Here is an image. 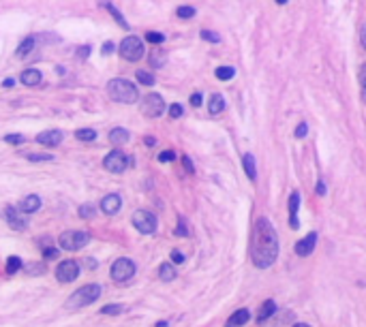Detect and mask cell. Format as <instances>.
Segmentation results:
<instances>
[{
    "label": "cell",
    "mask_w": 366,
    "mask_h": 327,
    "mask_svg": "<svg viewBox=\"0 0 366 327\" xmlns=\"http://www.w3.org/2000/svg\"><path fill=\"white\" fill-rule=\"evenodd\" d=\"M279 257V235L268 218H257L251 237V259L259 270H265Z\"/></svg>",
    "instance_id": "cell-1"
},
{
    "label": "cell",
    "mask_w": 366,
    "mask_h": 327,
    "mask_svg": "<svg viewBox=\"0 0 366 327\" xmlns=\"http://www.w3.org/2000/svg\"><path fill=\"white\" fill-rule=\"evenodd\" d=\"M107 96L116 103L131 105L139 98V92L135 88V84H131L129 79H111L107 84Z\"/></svg>",
    "instance_id": "cell-2"
},
{
    "label": "cell",
    "mask_w": 366,
    "mask_h": 327,
    "mask_svg": "<svg viewBox=\"0 0 366 327\" xmlns=\"http://www.w3.org/2000/svg\"><path fill=\"white\" fill-rule=\"evenodd\" d=\"M101 297V284H84L81 289L73 291L71 297L67 300L64 306L69 308V310H78V308H84V306H90Z\"/></svg>",
    "instance_id": "cell-3"
},
{
    "label": "cell",
    "mask_w": 366,
    "mask_h": 327,
    "mask_svg": "<svg viewBox=\"0 0 366 327\" xmlns=\"http://www.w3.org/2000/svg\"><path fill=\"white\" fill-rule=\"evenodd\" d=\"M118 51H120V56L125 58V60L129 62H137L144 58V41H141L139 37H135V34H131V37L122 39L120 47H118Z\"/></svg>",
    "instance_id": "cell-4"
},
{
    "label": "cell",
    "mask_w": 366,
    "mask_h": 327,
    "mask_svg": "<svg viewBox=\"0 0 366 327\" xmlns=\"http://www.w3.org/2000/svg\"><path fill=\"white\" fill-rule=\"evenodd\" d=\"M88 242H90V233H86V231H64L58 237V244L64 250H79Z\"/></svg>",
    "instance_id": "cell-5"
},
{
    "label": "cell",
    "mask_w": 366,
    "mask_h": 327,
    "mask_svg": "<svg viewBox=\"0 0 366 327\" xmlns=\"http://www.w3.org/2000/svg\"><path fill=\"white\" fill-rule=\"evenodd\" d=\"M109 274L116 282H127V280H131L135 276V263L131 259H127V257H120V259L114 261Z\"/></svg>",
    "instance_id": "cell-6"
},
{
    "label": "cell",
    "mask_w": 366,
    "mask_h": 327,
    "mask_svg": "<svg viewBox=\"0 0 366 327\" xmlns=\"http://www.w3.org/2000/svg\"><path fill=\"white\" fill-rule=\"evenodd\" d=\"M165 101L161 94H157V92H150V94L144 96V101H141V114L148 116V118H158V116L165 114Z\"/></svg>",
    "instance_id": "cell-7"
},
{
    "label": "cell",
    "mask_w": 366,
    "mask_h": 327,
    "mask_svg": "<svg viewBox=\"0 0 366 327\" xmlns=\"http://www.w3.org/2000/svg\"><path fill=\"white\" fill-rule=\"evenodd\" d=\"M133 225L139 233L150 235V233L157 231V216L148 212V210H137V212L133 214Z\"/></svg>",
    "instance_id": "cell-8"
},
{
    "label": "cell",
    "mask_w": 366,
    "mask_h": 327,
    "mask_svg": "<svg viewBox=\"0 0 366 327\" xmlns=\"http://www.w3.org/2000/svg\"><path fill=\"white\" fill-rule=\"evenodd\" d=\"M129 163H131V159L125 154L122 150H111L107 156H105V161H103V167L107 169L109 173H122L125 169L129 167Z\"/></svg>",
    "instance_id": "cell-9"
},
{
    "label": "cell",
    "mask_w": 366,
    "mask_h": 327,
    "mask_svg": "<svg viewBox=\"0 0 366 327\" xmlns=\"http://www.w3.org/2000/svg\"><path fill=\"white\" fill-rule=\"evenodd\" d=\"M79 276V265H78V261H62V263H58L56 267V278L60 280V282H73L75 278Z\"/></svg>",
    "instance_id": "cell-10"
},
{
    "label": "cell",
    "mask_w": 366,
    "mask_h": 327,
    "mask_svg": "<svg viewBox=\"0 0 366 327\" xmlns=\"http://www.w3.org/2000/svg\"><path fill=\"white\" fill-rule=\"evenodd\" d=\"M4 220L9 223L11 229L15 231H24L28 227V214L15 208H4Z\"/></svg>",
    "instance_id": "cell-11"
},
{
    "label": "cell",
    "mask_w": 366,
    "mask_h": 327,
    "mask_svg": "<svg viewBox=\"0 0 366 327\" xmlns=\"http://www.w3.org/2000/svg\"><path fill=\"white\" fill-rule=\"evenodd\" d=\"M37 143L45 145V148H56V145L62 143V131L58 128H52V131H43L37 135Z\"/></svg>",
    "instance_id": "cell-12"
},
{
    "label": "cell",
    "mask_w": 366,
    "mask_h": 327,
    "mask_svg": "<svg viewBox=\"0 0 366 327\" xmlns=\"http://www.w3.org/2000/svg\"><path fill=\"white\" fill-rule=\"evenodd\" d=\"M120 208H122V199H120V195H116V192L105 195L101 199V210L105 214H109V216L118 214V212H120Z\"/></svg>",
    "instance_id": "cell-13"
},
{
    "label": "cell",
    "mask_w": 366,
    "mask_h": 327,
    "mask_svg": "<svg viewBox=\"0 0 366 327\" xmlns=\"http://www.w3.org/2000/svg\"><path fill=\"white\" fill-rule=\"evenodd\" d=\"M315 244H317V233L313 231V233H309V235L302 237L296 244V255L298 257H309L313 250H315Z\"/></svg>",
    "instance_id": "cell-14"
},
{
    "label": "cell",
    "mask_w": 366,
    "mask_h": 327,
    "mask_svg": "<svg viewBox=\"0 0 366 327\" xmlns=\"http://www.w3.org/2000/svg\"><path fill=\"white\" fill-rule=\"evenodd\" d=\"M298 208H300V192H291L289 195V225L293 227V229H298Z\"/></svg>",
    "instance_id": "cell-15"
},
{
    "label": "cell",
    "mask_w": 366,
    "mask_h": 327,
    "mask_svg": "<svg viewBox=\"0 0 366 327\" xmlns=\"http://www.w3.org/2000/svg\"><path fill=\"white\" fill-rule=\"evenodd\" d=\"M249 319H251V312L246 310V308H240V310H235L232 317L227 319L225 327H242V325L249 323Z\"/></svg>",
    "instance_id": "cell-16"
},
{
    "label": "cell",
    "mask_w": 366,
    "mask_h": 327,
    "mask_svg": "<svg viewBox=\"0 0 366 327\" xmlns=\"http://www.w3.org/2000/svg\"><path fill=\"white\" fill-rule=\"evenodd\" d=\"M20 79H22V84H24V86L32 88V86H39V84H41L43 75H41L39 69H26V71H24V73L20 75Z\"/></svg>",
    "instance_id": "cell-17"
},
{
    "label": "cell",
    "mask_w": 366,
    "mask_h": 327,
    "mask_svg": "<svg viewBox=\"0 0 366 327\" xmlns=\"http://www.w3.org/2000/svg\"><path fill=\"white\" fill-rule=\"evenodd\" d=\"M39 208H41V197L39 195H28L26 199L20 203V210H22V212H26V214L37 212Z\"/></svg>",
    "instance_id": "cell-18"
},
{
    "label": "cell",
    "mask_w": 366,
    "mask_h": 327,
    "mask_svg": "<svg viewBox=\"0 0 366 327\" xmlns=\"http://www.w3.org/2000/svg\"><path fill=\"white\" fill-rule=\"evenodd\" d=\"M32 49H34V39H32V37L24 39L22 43H20V47L15 49V58H20V60H24V58H28V56L32 54Z\"/></svg>",
    "instance_id": "cell-19"
},
{
    "label": "cell",
    "mask_w": 366,
    "mask_h": 327,
    "mask_svg": "<svg viewBox=\"0 0 366 327\" xmlns=\"http://www.w3.org/2000/svg\"><path fill=\"white\" fill-rule=\"evenodd\" d=\"M242 165H244V171H246V176H249V180H251V182H255V180H257L255 156H253V154H244V159H242Z\"/></svg>",
    "instance_id": "cell-20"
},
{
    "label": "cell",
    "mask_w": 366,
    "mask_h": 327,
    "mask_svg": "<svg viewBox=\"0 0 366 327\" xmlns=\"http://www.w3.org/2000/svg\"><path fill=\"white\" fill-rule=\"evenodd\" d=\"M223 109H225V98H223L221 94H212L210 101H208V112L212 116H216V114H221Z\"/></svg>",
    "instance_id": "cell-21"
},
{
    "label": "cell",
    "mask_w": 366,
    "mask_h": 327,
    "mask_svg": "<svg viewBox=\"0 0 366 327\" xmlns=\"http://www.w3.org/2000/svg\"><path fill=\"white\" fill-rule=\"evenodd\" d=\"M129 131L127 128H114V131H109V141L114 143V145H122V143H127L129 141Z\"/></svg>",
    "instance_id": "cell-22"
},
{
    "label": "cell",
    "mask_w": 366,
    "mask_h": 327,
    "mask_svg": "<svg viewBox=\"0 0 366 327\" xmlns=\"http://www.w3.org/2000/svg\"><path fill=\"white\" fill-rule=\"evenodd\" d=\"M276 312V304L272 302V300H268V302H263V306H261V310H259V317H257V321L259 323H263V321H268L272 314Z\"/></svg>",
    "instance_id": "cell-23"
},
{
    "label": "cell",
    "mask_w": 366,
    "mask_h": 327,
    "mask_svg": "<svg viewBox=\"0 0 366 327\" xmlns=\"http://www.w3.org/2000/svg\"><path fill=\"white\" fill-rule=\"evenodd\" d=\"M158 278L165 280V282H172V280L176 278L174 263H161V267H158Z\"/></svg>",
    "instance_id": "cell-24"
},
{
    "label": "cell",
    "mask_w": 366,
    "mask_h": 327,
    "mask_svg": "<svg viewBox=\"0 0 366 327\" xmlns=\"http://www.w3.org/2000/svg\"><path fill=\"white\" fill-rule=\"evenodd\" d=\"M20 270H22V259H20V257H9L4 272H7L9 276H13V274H15V272H20Z\"/></svg>",
    "instance_id": "cell-25"
},
{
    "label": "cell",
    "mask_w": 366,
    "mask_h": 327,
    "mask_svg": "<svg viewBox=\"0 0 366 327\" xmlns=\"http://www.w3.org/2000/svg\"><path fill=\"white\" fill-rule=\"evenodd\" d=\"M75 137L79 141H94L97 139V131L94 128H79V131H75Z\"/></svg>",
    "instance_id": "cell-26"
},
{
    "label": "cell",
    "mask_w": 366,
    "mask_h": 327,
    "mask_svg": "<svg viewBox=\"0 0 366 327\" xmlns=\"http://www.w3.org/2000/svg\"><path fill=\"white\" fill-rule=\"evenodd\" d=\"M214 75H216V77L221 79V81H229V79H232L234 75H235V69H234V67H218L216 71H214Z\"/></svg>",
    "instance_id": "cell-27"
},
{
    "label": "cell",
    "mask_w": 366,
    "mask_h": 327,
    "mask_svg": "<svg viewBox=\"0 0 366 327\" xmlns=\"http://www.w3.org/2000/svg\"><path fill=\"white\" fill-rule=\"evenodd\" d=\"M105 4V9H107L109 11V13L111 15H114V20L118 22V24H120L122 28H129V24H127V20H125V17H122V13H120V11H118L116 7H114V4H111V2H103Z\"/></svg>",
    "instance_id": "cell-28"
},
{
    "label": "cell",
    "mask_w": 366,
    "mask_h": 327,
    "mask_svg": "<svg viewBox=\"0 0 366 327\" xmlns=\"http://www.w3.org/2000/svg\"><path fill=\"white\" fill-rule=\"evenodd\" d=\"M195 7H188V4H182V7H178V11H176V15L180 17V20H191V17H195Z\"/></svg>",
    "instance_id": "cell-29"
},
{
    "label": "cell",
    "mask_w": 366,
    "mask_h": 327,
    "mask_svg": "<svg viewBox=\"0 0 366 327\" xmlns=\"http://www.w3.org/2000/svg\"><path fill=\"white\" fill-rule=\"evenodd\" d=\"M137 81L141 86H155V75L148 73V71H137Z\"/></svg>",
    "instance_id": "cell-30"
},
{
    "label": "cell",
    "mask_w": 366,
    "mask_h": 327,
    "mask_svg": "<svg viewBox=\"0 0 366 327\" xmlns=\"http://www.w3.org/2000/svg\"><path fill=\"white\" fill-rule=\"evenodd\" d=\"M125 310V306L122 304H109V306H103L101 308V314H109V317H116V314H120Z\"/></svg>",
    "instance_id": "cell-31"
},
{
    "label": "cell",
    "mask_w": 366,
    "mask_h": 327,
    "mask_svg": "<svg viewBox=\"0 0 366 327\" xmlns=\"http://www.w3.org/2000/svg\"><path fill=\"white\" fill-rule=\"evenodd\" d=\"M28 161L32 163H45V161H54V156L52 154H39V152H30V154H26Z\"/></svg>",
    "instance_id": "cell-32"
},
{
    "label": "cell",
    "mask_w": 366,
    "mask_h": 327,
    "mask_svg": "<svg viewBox=\"0 0 366 327\" xmlns=\"http://www.w3.org/2000/svg\"><path fill=\"white\" fill-rule=\"evenodd\" d=\"M202 39L208 41V43H221V34L212 30H202Z\"/></svg>",
    "instance_id": "cell-33"
},
{
    "label": "cell",
    "mask_w": 366,
    "mask_h": 327,
    "mask_svg": "<svg viewBox=\"0 0 366 327\" xmlns=\"http://www.w3.org/2000/svg\"><path fill=\"white\" fill-rule=\"evenodd\" d=\"M182 114H184V107H182L180 103H174V105H169V116H172V118H180Z\"/></svg>",
    "instance_id": "cell-34"
},
{
    "label": "cell",
    "mask_w": 366,
    "mask_h": 327,
    "mask_svg": "<svg viewBox=\"0 0 366 327\" xmlns=\"http://www.w3.org/2000/svg\"><path fill=\"white\" fill-rule=\"evenodd\" d=\"M94 214H97V212H94V206H81L79 208L81 218H94Z\"/></svg>",
    "instance_id": "cell-35"
},
{
    "label": "cell",
    "mask_w": 366,
    "mask_h": 327,
    "mask_svg": "<svg viewBox=\"0 0 366 327\" xmlns=\"http://www.w3.org/2000/svg\"><path fill=\"white\" fill-rule=\"evenodd\" d=\"M4 141L11 143V145H22L24 143V135H20V133H15V135H7V137H4Z\"/></svg>",
    "instance_id": "cell-36"
},
{
    "label": "cell",
    "mask_w": 366,
    "mask_h": 327,
    "mask_svg": "<svg viewBox=\"0 0 366 327\" xmlns=\"http://www.w3.org/2000/svg\"><path fill=\"white\" fill-rule=\"evenodd\" d=\"M146 41H150V43L158 45V43H163V41H165V37H163L161 32H148V34H146Z\"/></svg>",
    "instance_id": "cell-37"
},
{
    "label": "cell",
    "mask_w": 366,
    "mask_h": 327,
    "mask_svg": "<svg viewBox=\"0 0 366 327\" xmlns=\"http://www.w3.org/2000/svg\"><path fill=\"white\" fill-rule=\"evenodd\" d=\"M174 159H176V154H174L172 150H165V152L158 154V161H161V163H172Z\"/></svg>",
    "instance_id": "cell-38"
},
{
    "label": "cell",
    "mask_w": 366,
    "mask_h": 327,
    "mask_svg": "<svg viewBox=\"0 0 366 327\" xmlns=\"http://www.w3.org/2000/svg\"><path fill=\"white\" fill-rule=\"evenodd\" d=\"M176 235H180V237H186L188 235V229H186V225H184V220H178V227H176Z\"/></svg>",
    "instance_id": "cell-39"
},
{
    "label": "cell",
    "mask_w": 366,
    "mask_h": 327,
    "mask_svg": "<svg viewBox=\"0 0 366 327\" xmlns=\"http://www.w3.org/2000/svg\"><path fill=\"white\" fill-rule=\"evenodd\" d=\"M150 64H152V67H163V64H165V58H163L161 54H155V56L150 58Z\"/></svg>",
    "instance_id": "cell-40"
},
{
    "label": "cell",
    "mask_w": 366,
    "mask_h": 327,
    "mask_svg": "<svg viewBox=\"0 0 366 327\" xmlns=\"http://www.w3.org/2000/svg\"><path fill=\"white\" fill-rule=\"evenodd\" d=\"M182 165H184L186 173H195V167H193V161L188 159V156H182Z\"/></svg>",
    "instance_id": "cell-41"
},
{
    "label": "cell",
    "mask_w": 366,
    "mask_h": 327,
    "mask_svg": "<svg viewBox=\"0 0 366 327\" xmlns=\"http://www.w3.org/2000/svg\"><path fill=\"white\" fill-rule=\"evenodd\" d=\"M306 133H309V124H306V122L298 124V128H296V137H306Z\"/></svg>",
    "instance_id": "cell-42"
},
{
    "label": "cell",
    "mask_w": 366,
    "mask_h": 327,
    "mask_svg": "<svg viewBox=\"0 0 366 327\" xmlns=\"http://www.w3.org/2000/svg\"><path fill=\"white\" fill-rule=\"evenodd\" d=\"M172 263H184V255L180 250H172Z\"/></svg>",
    "instance_id": "cell-43"
},
{
    "label": "cell",
    "mask_w": 366,
    "mask_h": 327,
    "mask_svg": "<svg viewBox=\"0 0 366 327\" xmlns=\"http://www.w3.org/2000/svg\"><path fill=\"white\" fill-rule=\"evenodd\" d=\"M43 255H45V259H56L58 250L56 248H43Z\"/></svg>",
    "instance_id": "cell-44"
},
{
    "label": "cell",
    "mask_w": 366,
    "mask_h": 327,
    "mask_svg": "<svg viewBox=\"0 0 366 327\" xmlns=\"http://www.w3.org/2000/svg\"><path fill=\"white\" fill-rule=\"evenodd\" d=\"M191 105L193 107H199V105H202V92H195L191 96Z\"/></svg>",
    "instance_id": "cell-45"
},
{
    "label": "cell",
    "mask_w": 366,
    "mask_h": 327,
    "mask_svg": "<svg viewBox=\"0 0 366 327\" xmlns=\"http://www.w3.org/2000/svg\"><path fill=\"white\" fill-rule=\"evenodd\" d=\"M360 84H362V88H366V62L360 69Z\"/></svg>",
    "instance_id": "cell-46"
},
{
    "label": "cell",
    "mask_w": 366,
    "mask_h": 327,
    "mask_svg": "<svg viewBox=\"0 0 366 327\" xmlns=\"http://www.w3.org/2000/svg\"><path fill=\"white\" fill-rule=\"evenodd\" d=\"M26 272L28 274H41V272H43V265H28Z\"/></svg>",
    "instance_id": "cell-47"
},
{
    "label": "cell",
    "mask_w": 366,
    "mask_h": 327,
    "mask_svg": "<svg viewBox=\"0 0 366 327\" xmlns=\"http://www.w3.org/2000/svg\"><path fill=\"white\" fill-rule=\"evenodd\" d=\"M317 192H319V195H326V184H323V180L317 182Z\"/></svg>",
    "instance_id": "cell-48"
},
{
    "label": "cell",
    "mask_w": 366,
    "mask_h": 327,
    "mask_svg": "<svg viewBox=\"0 0 366 327\" xmlns=\"http://www.w3.org/2000/svg\"><path fill=\"white\" fill-rule=\"evenodd\" d=\"M101 51H103V54H111V51H114V43H105Z\"/></svg>",
    "instance_id": "cell-49"
},
{
    "label": "cell",
    "mask_w": 366,
    "mask_h": 327,
    "mask_svg": "<svg viewBox=\"0 0 366 327\" xmlns=\"http://www.w3.org/2000/svg\"><path fill=\"white\" fill-rule=\"evenodd\" d=\"M78 54H79L81 58H86L88 54H90V47H88V45H86V47H79V51H78Z\"/></svg>",
    "instance_id": "cell-50"
},
{
    "label": "cell",
    "mask_w": 366,
    "mask_h": 327,
    "mask_svg": "<svg viewBox=\"0 0 366 327\" xmlns=\"http://www.w3.org/2000/svg\"><path fill=\"white\" fill-rule=\"evenodd\" d=\"M2 86H4V88H11V86H15V79H13V77L4 79V81H2Z\"/></svg>",
    "instance_id": "cell-51"
},
{
    "label": "cell",
    "mask_w": 366,
    "mask_h": 327,
    "mask_svg": "<svg viewBox=\"0 0 366 327\" xmlns=\"http://www.w3.org/2000/svg\"><path fill=\"white\" fill-rule=\"evenodd\" d=\"M362 47L366 49V24H364V28H362Z\"/></svg>",
    "instance_id": "cell-52"
},
{
    "label": "cell",
    "mask_w": 366,
    "mask_h": 327,
    "mask_svg": "<svg viewBox=\"0 0 366 327\" xmlns=\"http://www.w3.org/2000/svg\"><path fill=\"white\" fill-rule=\"evenodd\" d=\"M155 143H157V141H155V137H146V145H150V148H152Z\"/></svg>",
    "instance_id": "cell-53"
},
{
    "label": "cell",
    "mask_w": 366,
    "mask_h": 327,
    "mask_svg": "<svg viewBox=\"0 0 366 327\" xmlns=\"http://www.w3.org/2000/svg\"><path fill=\"white\" fill-rule=\"evenodd\" d=\"M86 263H88V267H90V270H94V267H97V263H94V259H88Z\"/></svg>",
    "instance_id": "cell-54"
},
{
    "label": "cell",
    "mask_w": 366,
    "mask_h": 327,
    "mask_svg": "<svg viewBox=\"0 0 366 327\" xmlns=\"http://www.w3.org/2000/svg\"><path fill=\"white\" fill-rule=\"evenodd\" d=\"M157 327H167V323H165V321H161V323H157Z\"/></svg>",
    "instance_id": "cell-55"
},
{
    "label": "cell",
    "mask_w": 366,
    "mask_h": 327,
    "mask_svg": "<svg viewBox=\"0 0 366 327\" xmlns=\"http://www.w3.org/2000/svg\"><path fill=\"white\" fill-rule=\"evenodd\" d=\"M293 327H311V325H306V323H298V325H293Z\"/></svg>",
    "instance_id": "cell-56"
},
{
    "label": "cell",
    "mask_w": 366,
    "mask_h": 327,
    "mask_svg": "<svg viewBox=\"0 0 366 327\" xmlns=\"http://www.w3.org/2000/svg\"><path fill=\"white\" fill-rule=\"evenodd\" d=\"M276 2H279V4H285V2H287V0H276Z\"/></svg>",
    "instance_id": "cell-57"
},
{
    "label": "cell",
    "mask_w": 366,
    "mask_h": 327,
    "mask_svg": "<svg viewBox=\"0 0 366 327\" xmlns=\"http://www.w3.org/2000/svg\"><path fill=\"white\" fill-rule=\"evenodd\" d=\"M362 98H364V103H366V88H364V94H362Z\"/></svg>",
    "instance_id": "cell-58"
}]
</instances>
